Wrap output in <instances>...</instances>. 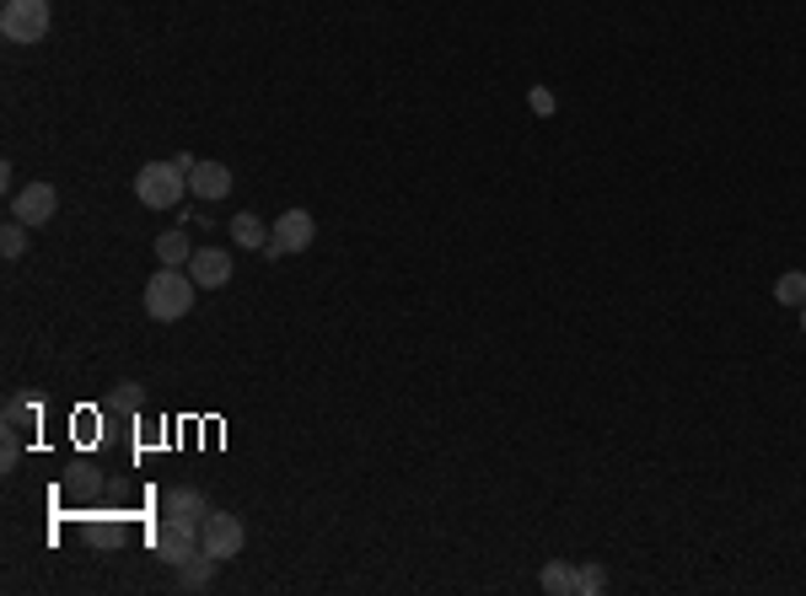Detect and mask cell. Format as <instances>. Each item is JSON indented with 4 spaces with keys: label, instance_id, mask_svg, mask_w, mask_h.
Returning a JSON list of instances; mask_svg holds the SVG:
<instances>
[{
    "label": "cell",
    "instance_id": "cell-1",
    "mask_svg": "<svg viewBox=\"0 0 806 596\" xmlns=\"http://www.w3.org/2000/svg\"><path fill=\"white\" fill-rule=\"evenodd\" d=\"M194 296H199L194 274L161 264L151 280H146V317H151V323H178V317L194 312Z\"/></svg>",
    "mask_w": 806,
    "mask_h": 596
},
{
    "label": "cell",
    "instance_id": "cell-2",
    "mask_svg": "<svg viewBox=\"0 0 806 596\" xmlns=\"http://www.w3.org/2000/svg\"><path fill=\"white\" fill-rule=\"evenodd\" d=\"M188 194V173L178 162H146L135 173V199L146 209H173Z\"/></svg>",
    "mask_w": 806,
    "mask_h": 596
},
{
    "label": "cell",
    "instance_id": "cell-3",
    "mask_svg": "<svg viewBox=\"0 0 806 596\" xmlns=\"http://www.w3.org/2000/svg\"><path fill=\"white\" fill-rule=\"evenodd\" d=\"M49 0H6L0 6V38L6 43H43L49 38Z\"/></svg>",
    "mask_w": 806,
    "mask_h": 596
},
{
    "label": "cell",
    "instance_id": "cell-4",
    "mask_svg": "<svg viewBox=\"0 0 806 596\" xmlns=\"http://www.w3.org/2000/svg\"><path fill=\"white\" fill-rule=\"evenodd\" d=\"M199 521L205 516H161V527H156V559L161 565H184L199 554Z\"/></svg>",
    "mask_w": 806,
    "mask_h": 596
},
{
    "label": "cell",
    "instance_id": "cell-5",
    "mask_svg": "<svg viewBox=\"0 0 806 596\" xmlns=\"http://www.w3.org/2000/svg\"><path fill=\"white\" fill-rule=\"evenodd\" d=\"M312 242H317V221H312V209H285L275 226H269V247H264V258H296V253H307Z\"/></svg>",
    "mask_w": 806,
    "mask_h": 596
},
{
    "label": "cell",
    "instance_id": "cell-6",
    "mask_svg": "<svg viewBox=\"0 0 806 596\" xmlns=\"http://www.w3.org/2000/svg\"><path fill=\"white\" fill-rule=\"evenodd\" d=\"M243 543H248V533H243L237 516H226V510H205V521H199V548H205L210 559H220V565L237 559Z\"/></svg>",
    "mask_w": 806,
    "mask_h": 596
},
{
    "label": "cell",
    "instance_id": "cell-7",
    "mask_svg": "<svg viewBox=\"0 0 806 596\" xmlns=\"http://www.w3.org/2000/svg\"><path fill=\"white\" fill-rule=\"evenodd\" d=\"M11 215L22 221V226H49L55 215H60V194H55V183H28V188H17L11 194Z\"/></svg>",
    "mask_w": 806,
    "mask_h": 596
},
{
    "label": "cell",
    "instance_id": "cell-8",
    "mask_svg": "<svg viewBox=\"0 0 806 596\" xmlns=\"http://www.w3.org/2000/svg\"><path fill=\"white\" fill-rule=\"evenodd\" d=\"M232 253H226V247H199V253H194V258H188V274H194V285H199V291H220V285H226V280H232Z\"/></svg>",
    "mask_w": 806,
    "mask_h": 596
},
{
    "label": "cell",
    "instance_id": "cell-9",
    "mask_svg": "<svg viewBox=\"0 0 806 596\" xmlns=\"http://www.w3.org/2000/svg\"><path fill=\"white\" fill-rule=\"evenodd\" d=\"M232 167H226V162H199V167H194V173H188V194H194V199H226V194H232Z\"/></svg>",
    "mask_w": 806,
    "mask_h": 596
},
{
    "label": "cell",
    "instance_id": "cell-10",
    "mask_svg": "<svg viewBox=\"0 0 806 596\" xmlns=\"http://www.w3.org/2000/svg\"><path fill=\"white\" fill-rule=\"evenodd\" d=\"M216 565H220V559H210V554L199 548L194 559H184V565H178V592H205V586L216 580Z\"/></svg>",
    "mask_w": 806,
    "mask_h": 596
},
{
    "label": "cell",
    "instance_id": "cell-11",
    "mask_svg": "<svg viewBox=\"0 0 806 596\" xmlns=\"http://www.w3.org/2000/svg\"><path fill=\"white\" fill-rule=\"evenodd\" d=\"M232 242H237V247H258V253H264V247H269V226H264V221H258V215H248V209H243V215H232Z\"/></svg>",
    "mask_w": 806,
    "mask_h": 596
},
{
    "label": "cell",
    "instance_id": "cell-12",
    "mask_svg": "<svg viewBox=\"0 0 806 596\" xmlns=\"http://www.w3.org/2000/svg\"><path fill=\"white\" fill-rule=\"evenodd\" d=\"M156 258H161L167 268H188V258H194V247H188L184 232H161V237H156Z\"/></svg>",
    "mask_w": 806,
    "mask_h": 596
},
{
    "label": "cell",
    "instance_id": "cell-13",
    "mask_svg": "<svg viewBox=\"0 0 806 596\" xmlns=\"http://www.w3.org/2000/svg\"><path fill=\"white\" fill-rule=\"evenodd\" d=\"M205 495L199 489H167V500H161V516H205Z\"/></svg>",
    "mask_w": 806,
    "mask_h": 596
},
{
    "label": "cell",
    "instance_id": "cell-14",
    "mask_svg": "<svg viewBox=\"0 0 806 596\" xmlns=\"http://www.w3.org/2000/svg\"><path fill=\"white\" fill-rule=\"evenodd\" d=\"M538 580H543V592H554V596H576V569H570V565H559V559H549Z\"/></svg>",
    "mask_w": 806,
    "mask_h": 596
},
{
    "label": "cell",
    "instance_id": "cell-15",
    "mask_svg": "<svg viewBox=\"0 0 806 596\" xmlns=\"http://www.w3.org/2000/svg\"><path fill=\"white\" fill-rule=\"evenodd\" d=\"M775 301H785V306H796V312H802V306H806V274H802V268L779 274V280H775Z\"/></svg>",
    "mask_w": 806,
    "mask_h": 596
},
{
    "label": "cell",
    "instance_id": "cell-16",
    "mask_svg": "<svg viewBox=\"0 0 806 596\" xmlns=\"http://www.w3.org/2000/svg\"><path fill=\"white\" fill-rule=\"evenodd\" d=\"M28 232H32V226H22V221L11 215V221H6V232H0V253H6V258H22V253H28Z\"/></svg>",
    "mask_w": 806,
    "mask_h": 596
},
{
    "label": "cell",
    "instance_id": "cell-17",
    "mask_svg": "<svg viewBox=\"0 0 806 596\" xmlns=\"http://www.w3.org/2000/svg\"><path fill=\"white\" fill-rule=\"evenodd\" d=\"M602 586H608L602 565H581V569H576V596H597Z\"/></svg>",
    "mask_w": 806,
    "mask_h": 596
},
{
    "label": "cell",
    "instance_id": "cell-18",
    "mask_svg": "<svg viewBox=\"0 0 806 596\" xmlns=\"http://www.w3.org/2000/svg\"><path fill=\"white\" fill-rule=\"evenodd\" d=\"M528 102H532V114H554V91H549V87H532Z\"/></svg>",
    "mask_w": 806,
    "mask_h": 596
},
{
    "label": "cell",
    "instance_id": "cell-19",
    "mask_svg": "<svg viewBox=\"0 0 806 596\" xmlns=\"http://www.w3.org/2000/svg\"><path fill=\"white\" fill-rule=\"evenodd\" d=\"M802 333H806V306H802Z\"/></svg>",
    "mask_w": 806,
    "mask_h": 596
}]
</instances>
